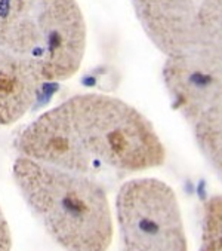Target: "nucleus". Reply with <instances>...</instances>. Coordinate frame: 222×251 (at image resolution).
Masks as SVG:
<instances>
[{"label": "nucleus", "instance_id": "1", "mask_svg": "<svg viewBox=\"0 0 222 251\" xmlns=\"http://www.w3.org/2000/svg\"><path fill=\"white\" fill-rule=\"evenodd\" d=\"M12 177L31 214L64 251H108L114 217L101 181L21 156Z\"/></svg>", "mask_w": 222, "mask_h": 251}, {"label": "nucleus", "instance_id": "2", "mask_svg": "<svg viewBox=\"0 0 222 251\" xmlns=\"http://www.w3.org/2000/svg\"><path fill=\"white\" fill-rule=\"evenodd\" d=\"M86 152L98 167L125 174L144 173L166 162V147L151 121L125 100L76 94L64 101Z\"/></svg>", "mask_w": 222, "mask_h": 251}, {"label": "nucleus", "instance_id": "3", "mask_svg": "<svg viewBox=\"0 0 222 251\" xmlns=\"http://www.w3.org/2000/svg\"><path fill=\"white\" fill-rule=\"evenodd\" d=\"M122 251H188L177 192L155 177L125 181L116 196Z\"/></svg>", "mask_w": 222, "mask_h": 251}, {"label": "nucleus", "instance_id": "4", "mask_svg": "<svg viewBox=\"0 0 222 251\" xmlns=\"http://www.w3.org/2000/svg\"><path fill=\"white\" fill-rule=\"evenodd\" d=\"M33 58L44 82H64L82 67L88 27L79 0H39Z\"/></svg>", "mask_w": 222, "mask_h": 251}, {"label": "nucleus", "instance_id": "5", "mask_svg": "<svg viewBox=\"0 0 222 251\" xmlns=\"http://www.w3.org/2000/svg\"><path fill=\"white\" fill-rule=\"evenodd\" d=\"M161 77L172 109L190 126L222 107V60L201 48L166 57Z\"/></svg>", "mask_w": 222, "mask_h": 251}, {"label": "nucleus", "instance_id": "6", "mask_svg": "<svg viewBox=\"0 0 222 251\" xmlns=\"http://www.w3.org/2000/svg\"><path fill=\"white\" fill-rule=\"evenodd\" d=\"M15 149L21 158L71 173L92 176L99 168L80 141L64 101L24 126Z\"/></svg>", "mask_w": 222, "mask_h": 251}, {"label": "nucleus", "instance_id": "7", "mask_svg": "<svg viewBox=\"0 0 222 251\" xmlns=\"http://www.w3.org/2000/svg\"><path fill=\"white\" fill-rule=\"evenodd\" d=\"M151 43L169 57L193 46L200 0H131Z\"/></svg>", "mask_w": 222, "mask_h": 251}, {"label": "nucleus", "instance_id": "8", "mask_svg": "<svg viewBox=\"0 0 222 251\" xmlns=\"http://www.w3.org/2000/svg\"><path fill=\"white\" fill-rule=\"evenodd\" d=\"M44 79L33 57L0 48V125L9 126L36 103Z\"/></svg>", "mask_w": 222, "mask_h": 251}, {"label": "nucleus", "instance_id": "9", "mask_svg": "<svg viewBox=\"0 0 222 251\" xmlns=\"http://www.w3.org/2000/svg\"><path fill=\"white\" fill-rule=\"evenodd\" d=\"M39 0H0V48L33 57Z\"/></svg>", "mask_w": 222, "mask_h": 251}, {"label": "nucleus", "instance_id": "10", "mask_svg": "<svg viewBox=\"0 0 222 251\" xmlns=\"http://www.w3.org/2000/svg\"><path fill=\"white\" fill-rule=\"evenodd\" d=\"M191 129L200 155L222 183V107L204 115Z\"/></svg>", "mask_w": 222, "mask_h": 251}, {"label": "nucleus", "instance_id": "11", "mask_svg": "<svg viewBox=\"0 0 222 251\" xmlns=\"http://www.w3.org/2000/svg\"><path fill=\"white\" fill-rule=\"evenodd\" d=\"M193 46L222 60V0H200Z\"/></svg>", "mask_w": 222, "mask_h": 251}, {"label": "nucleus", "instance_id": "12", "mask_svg": "<svg viewBox=\"0 0 222 251\" xmlns=\"http://www.w3.org/2000/svg\"><path fill=\"white\" fill-rule=\"evenodd\" d=\"M199 251H222V193L212 195L203 204Z\"/></svg>", "mask_w": 222, "mask_h": 251}, {"label": "nucleus", "instance_id": "13", "mask_svg": "<svg viewBox=\"0 0 222 251\" xmlns=\"http://www.w3.org/2000/svg\"><path fill=\"white\" fill-rule=\"evenodd\" d=\"M12 250V232L8 223V219L0 207V251H11Z\"/></svg>", "mask_w": 222, "mask_h": 251}]
</instances>
